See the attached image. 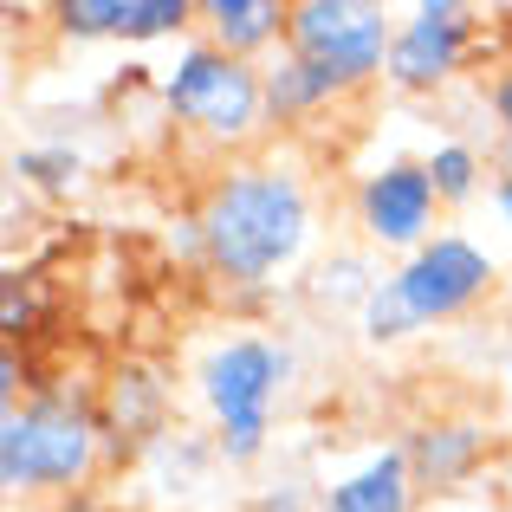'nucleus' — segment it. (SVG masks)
Wrapping results in <instances>:
<instances>
[{
    "mask_svg": "<svg viewBox=\"0 0 512 512\" xmlns=\"http://www.w3.org/2000/svg\"><path fill=\"white\" fill-rule=\"evenodd\" d=\"M195 214L208 234V273L227 279V292H266L318 234L312 188L286 163H227Z\"/></svg>",
    "mask_w": 512,
    "mask_h": 512,
    "instance_id": "obj_1",
    "label": "nucleus"
},
{
    "mask_svg": "<svg viewBox=\"0 0 512 512\" xmlns=\"http://www.w3.org/2000/svg\"><path fill=\"white\" fill-rule=\"evenodd\" d=\"M292 357L286 338H266V331H234V338H214L195 363V402L208 415V435L221 448V467H260L273 448V415L286 396Z\"/></svg>",
    "mask_w": 512,
    "mask_h": 512,
    "instance_id": "obj_2",
    "label": "nucleus"
},
{
    "mask_svg": "<svg viewBox=\"0 0 512 512\" xmlns=\"http://www.w3.org/2000/svg\"><path fill=\"white\" fill-rule=\"evenodd\" d=\"M98 467H104L98 402L72 396V389H33L13 409H0V487H7V500L85 493Z\"/></svg>",
    "mask_w": 512,
    "mask_h": 512,
    "instance_id": "obj_3",
    "label": "nucleus"
},
{
    "mask_svg": "<svg viewBox=\"0 0 512 512\" xmlns=\"http://www.w3.org/2000/svg\"><path fill=\"white\" fill-rule=\"evenodd\" d=\"M156 104L175 130L201 137L208 150H247L273 124L266 117V72L214 52L201 33H188L175 46V59L156 72Z\"/></svg>",
    "mask_w": 512,
    "mask_h": 512,
    "instance_id": "obj_4",
    "label": "nucleus"
},
{
    "mask_svg": "<svg viewBox=\"0 0 512 512\" xmlns=\"http://www.w3.org/2000/svg\"><path fill=\"white\" fill-rule=\"evenodd\" d=\"M389 39L396 13L376 0H286V46L325 65L344 98L370 91L389 72Z\"/></svg>",
    "mask_w": 512,
    "mask_h": 512,
    "instance_id": "obj_5",
    "label": "nucleus"
},
{
    "mask_svg": "<svg viewBox=\"0 0 512 512\" xmlns=\"http://www.w3.org/2000/svg\"><path fill=\"white\" fill-rule=\"evenodd\" d=\"M480 52V13L467 0H415L396 13L383 85L402 98H441Z\"/></svg>",
    "mask_w": 512,
    "mask_h": 512,
    "instance_id": "obj_6",
    "label": "nucleus"
},
{
    "mask_svg": "<svg viewBox=\"0 0 512 512\" xmlns=\"http://www.w3.org/2000/svg\"><path fill=\"white\" fill-rule=\"evenodd\" d=\"M389 273H396V292H402V305L415 312L422 331L461 325V318L474 312V305H487L493 286H500V260H493L474 234H461V227H441L422 253H409V260L389 266Z\"/></svg>",
    "mask_w": 512,
    "mask_h": 512,
    "instance_id": "obj_7",
    "label": "nucleus"
},
{
    "mask_svg": "<svg viewBox=\"0 0 512 512\" xmlns=\"http://www.w3.org/2000/svg\"><path fill=\"white\" fill-rule=\"evenodd\" d=\"M350 221H357L370 253H396V266L409 253H422L441 234V195L428 182L422 156H383L357 175L350 188Z\"/></svg>",
    "mask_w": 512,
    "mask_h": 512,
    "instance_id": "obj_8",
    "label": "nucleus"
},
{
    "mask_svg": "<svg viewBox=\"0 0 512 512\" xmlns=\"http://www.w3.org/2000/svg\"><path fill=\"white\" fill-rule=\"evenodd\" d=\"M402 448H409V467H415L422 500H461V493L487 474V461H500L493 422H487V415H467V409L422 415V422L402 435Z\"/></svg>",
    "mask_w": 512,
    "mask_h": 512,
    "instance_id": "obj_9",
    "label": "nucleus"
},
{
    "mask_svg": "<svg viewBox=\"0 0 512 512\" xmlns=\"http://www.w3.org/2000/svg\"><path fill=\"white\" fill-rule=\"evenodd\" d=\"M169 409H175V389L156 363H117L104 376V396H98V428H104V461H143L156 441L169 435Z\"/></svg>",
    "mask_w": 512,
    "mask_h": 512,
    "instance_id": "obj_10",
    "label": "nucleus"
},
{
    "mask_svg": "<svg viewBox=\"0 0 512 512\" xmlns=\"http://www.w3.org/2000/svg\"><path fill=\"white\" fill-rule=\"evenodd\" d=\"M318 512H422V487H415L402 435L370 441L344 474L318 480Z\"/></svg>",
    "mask_w": 512,
    "mask_h": 512,
    "instance_id": "obj_11",
    "label": "nucleus"
},
{
    "mask_svg": "<svg viewBox=\"0 0 512 512\" xmlns=\"http://www.w3.org/2000/svg\"><path fill=\"white\" fill-rule=\"evenodd\" d=\"M195 33L227 59L266 65L286 52V7L279 0H195Z\"/></svg>",
    "mask_w": 512,
    "mask_h": 512,
    "instance_id": "obj_12",
    "label": "nucleus"
},
{
    "mask_svg": "<svg viewBox=\"0 0 512 512\" xmlns=\"http://www.w3.org/2000/svg\"><path fill=\"white\" fill-rule=\"evenodd\" d=\"M260 72H266V117H273V124H305V117H318V111H331V104H344L338 78H331L318 59L292 52V46L273 52Z\"/></svg>",
    "mask_w": 512,
    "mask_h": 512,
    "instance_id": "obj_13",
    "label": "nucleus"
},
{
    "mask_svg": "<svg viewBox=\"0 0 512 512\" xmlns=\"http://www.w3.org/2000/svg\"><path fill=\"white\" fill-rule=\"evenodd\" d=\"M143 467H150L156 493H169V500H188V493H195L201 480L221 467V448H214V435H201V428H169V435L156 441L150 454H143Z\"/></svg>",
    "mask_w": 512,
    "mask_h": 512,
    "instance_id": "obj_14",
    "label": "nucleus"
},
{
    "mask_svg": "<svg viewBox=\"0 0 512 512\" xmlns=\"http://www.w3.org/2000/svg\"><path fill=\"white\" fill-rule=\"evenodd\" d=\"M383 260H376L370 247H331L325 260L312 266V299L325 305V312H363V299H370L376 286H383Z\"/></svg>",
    "mask_w": 512,
    "mask_h": 512,
    "instance_id": "obj_15",
    "label": "nucleus"
},
{
    "mask_svg": "<svg viewBox=\"0 0 512 512\" xmlns=\"http://www.w3.org/2000/svg\"><path fill=\"white\" fill-rule=\"evenodd\" d=\"M422 169H428V182H435V195H441V214L448 208H474L480 195H487V156H480V143H467V137H441L435 150L422 156Z\"/></svg>",
    "mask_w": 512,
    "mask_h": 512,
    "instance_id": "obj_16",
    "label": "nucleus"
},
{
    "mask_svg": "<svg viewBox=\"0 0 512 512\" xmlns=\"http://www.w3.org/2000/svg\"><path fill=\"white\" fill-rule=\"evenodd\" d=\"M13 175H20V188H39V195H72L85 182V156L72 143H26L13 156Z\"/></svg>",
    "mask_w": 512,
    "mask_h": 512,
    "instance_id": "obj_17",
    "label": "nucleus"
},
{
    "mask_svg": "<svg viewBox=\"0 0 512 512\" xmlns=\"http://www.w3.org/2000/svg\"><path fill=\"white\" fill-rule=\"evenodd\" d=\"M357 331H363V344H376V350H389V344H409L415 331V312L402 305V292H396V273L383 279V286L363 299V312H357Z\"/></svg>",
    "mask_w": 512,
    "mask_h": 512,
    "instance_id": "obj_18",
    "label": "nucleus"
},
{
    "mask_svg": "<svg viewBox=\"0 0 512 512\" xmlns=\"http://www.w3.org/2000/svg\"><path fill=\"white\" fill-rule=\"evenodd\" d=\"M253 512H318V487H305V480H273V487H260Z\"/></svg>",
    "mask_w": 512,
    "mask_h": 512,
    "instance_id": "obj_19",
    "label": "nucleus"
},
{
    "mask_svg": "<svg viewBox=\"0 0 512 512\" xmlns=\"http://www.w3.org/2000/svg\"><path fill=\"white\" fill-rule=\"evenodd\" d=\"M487 208H493V221L512 234V169H500V175L487 182Z\"/></svg>",
    "mask_w": 512,
    "mask_h": 512,
    "instance_id": "obj_20",
    "label": "nucleus"
},
{
    "mask_svg": "<svg viewBox=\"0 0 512 512\" xmlns=\"http://www.w3.org/2000/svg\"><path fill=\"white\" fill-rule=\"evenodd\" d=\"M59 512H104V506H98V493L85 487V493H65V500H59Z\"/></svg>",
    "mask_w": 512,
    "mask_h": 512,
    "instance_id": "obj_21",
    "label": "nucleus"
},
{
    "mask_svg": "<svg viewBox=\"0 0 512 512\" xmlns=\"http://www.w3.org/2000/svg\"><path fill=\"white\" fill-rule=\"evenodd\" d=\"M493 467H500V487L512 493V441H506V448H500V461H493Z\"/></svg>",
    "mask_w": 512,
    "mask_h": 512,
    "instance_id": "obj_22",
    "label": "nucleus"
},
{
    "mask_svg": "<svg viewBox=\"0 0 512 512\" xmlns=\"http://www.w3.org/2000/svg\"><path fill=\"white\" fill-rule=\"evenodd\" d=\"M500 169H512V124L500 130Z\"/></svg>",
    "mask_w": 512,
    "mask_h": 512,
    "instance_id": "obj_23",
    "label": "nucleus"
},
{
    "mask_svg": "<svg viewBox=\"0 0 512 512\" xmlns=\"http://www.w3.org/2000/svg\"><path fill=\"white\" fill-rule=\"evenodd\" d=\"M500 376H506V383H512V350H506V357H500Z\"/></svg>",
    "mask_w": 512,
    "mask_h": 512,
    "instance_id": "obj_24",
    "label": "nucleus"
},
{
    "mask_svg": "<svg viewBox=\"0 0 512 512\" xmlns=\"http://www.w3.org/2000/svg\"><path fill=\"white\" fill-rule=\"evenodd\" d=\"M506 350H512V312H506Z\"/></svg>",
    "mask_w": 512,
    "mask_h": 512,
    "instance_id": "obj_25",
    "label": "nucleus"
},
{
    "mask_svg": "<svg viewBox=\"0 0 512 512\" xmlns=\"http://www.w3.org/2000/svg\"><path fill=\"white\" fill-rule=\"evenodd\" d=\"M435 512H441V506H435Z\"/></svg>",
    "mask_w": 512,
    "mask_h": 512,
    "instance_id": "obj_26",
    "label": "nucleus"
}]
</instances>
